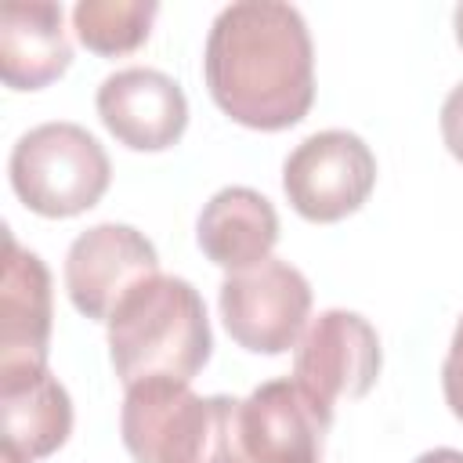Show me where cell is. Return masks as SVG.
<instances>
[{
	"label": "cell",
	"instance_id": "obj_1",
	"mask_svg": "<svg viewBox=\"0 0 463 463\" xmlns=\"http://www.w3.org/2000/svg\"><path fill=\"white\" fill-rule=\"evenodd\" d=\"M213 105L250 130H289L315 101V47L304 14L282 0L221 7L203 51Z\"/></svg>",
	"mask_w": 463,
	"mask_h": 463
},
{
	"label": "cell",
	"instance_id": "obj_2",
	"mask_svg": "<svg viewBox=\"0 0 463 463\" xmlns=\"http://www.w3.org/2000/svg\"><path fill=\"white\" fill-rule=\"evenodd\" d=\"M109 326V358L123 387L141 380H181L210 362L213 333L206 304L188 279L152 275L112 311Z\"/></svg>",
	"mask_w": 463,
	"mask_h": 463
},
{
	"label": "cell",
	"instance_id": "obj_3",
	"mask_svg": "<svg viewBox=\"0 0 463 463\" xmlns=\"http://www.w3.org/2000/svg\"><path fill=\"white\" fill-rule=\"evenodd\" d=\"M242 402L195 394L181 380L127 387L119 434L134 463H250L242 445Z\"/></svg>",
	"mask_w": 463,
	"mask_h": 463
},
{
	"label": "cell",
	"instance_id": "obj_4",
	"mask_svg": "<svg viewBox=\"0 0 463 463\" xmlns=\"http://www.w3.org/2000/svg\"><path fill=\"white\" fill-rule=\"evenodd\" d=\"M7 174L25 210L65 221L101 203L112 181V163L87 127L54 119L14 141Z\"/></svg>",
	"mask_w": 463,
	"mask_h": 463
},
{
	"label": "cell",
	"instance_id": "obj_5",
	"mask_svg": "<svg viewBox=\"0 0 463 463\" xmlns=\"http://www.w3.org/2000/svg\"><path fill=\"white\" fill-rule=\"evenodd\" d=\"M376 188V156L351 130H318L282 163V192L311 224H333L362 210Z\"/></svg>",
	"mask_w": 463,
	"mask_h": 463
},
{
	"label": "cell",
	"instance_id": "obj_6",
	"mask_svg": "<svg viewBox=\"0 0 463 463\" xmlns=\"http://www.w3.org/2000/svg\"><path fill=\"white\" fill-rule=\"evenodd\" d=\"M217 307L239 347L253 354H286L307 329L311 286L300 268L268 257L250 271L224 275Z\"/></svg>",
	"mask_w": 463,
	"mask_h": 463
},
{
	"label": "cell",
	"instance_id": "obj_7",
	"mask_svg": "<svg viewBox=\"0 0 463 463\" xmlns=\"http://www.w3.org/2000/svg\"><path fill=\"white\" fill-rule=\"evenodd\" d=\"M152 275H159L156 246L137 228L116 221L80 232L65 253L69 300L90 322H109L123 297Z\"/></svg>",
	"mask_w": 463,
	"mask_h": 463
},
{
	"label": "cell",
	"instance_id": "obj_8",
	"mask_svg": "<svg viewBox=\"0 0 463 463\" xmlns=\"http://www.w3.org/2000/svg\"><path fill=\"white\" fill-rule=\"evenodd\" d=\"M380 336L369 318L347 307H329L307 322L293 354V380L322 402H354L380 376Z\"/></svg>",
	"mask_w": 463,
	"mask_h": 463
},
{
	"label": "cell",
	"instance_id": "obj_9",
	"mask_svg": "<svg viewBox=\"0 0 463 463\" xmlns=\"http://www.w3.org/2000/svg\"><path fill=\"white\" fill-rule=\"evenodd\" d=\"M239 423L250 463H322L333 405L297 380H268L250 391Z\"/></svg>",
	"mask_w": 463,
	"mask_h": 463
},
{
	"label": "cell",
	"instance_id": "obj_10",
	"mask_svg": "<svg viewBox=\"0 0 463 463\" xmlns=\"http://www.w3.org/2000/svg\"><path fill=\"white\" fill-rule=\"evenodd\" d=\"M94 105L105 130L130 152L174 148L188 127V98L181 83L145 65L105 76Z\"/></svg>",
	"mask_w": 463,
	"mask_h": 463
},
{
	"label": "cell",
	"instance_id": "obj_11",
	"mask_svg": "<svg viewBox=\"0 0 463 463\" xmlns=\"http://www.w3.org/2000/svg\"><path fill=\"white\" fill-rule=\"evenodd\" d=\"M51 344V271L18 246L4 228V282H0V376L47 365Z\"/></svg>",
	"mask_w": 463,
	"mask_h": 463
},
{
	"label": "cell",
	"instance_id": "obj_12",
	"mask_svg": "<svg viewBox=\"0 0 463 463\" xmlns=\"http://www.w3.org/2000/svg\"><path fill=\"white\" fill-rule=\"evenodd\" d=\"M69 434L72 402L47 365L0 376V463H36Z\"/></svg>",
	"mask_w": 463,
	"mask_h": 463
},
{
	"label": "cell",
	"instance_id": "obj_13",
	"mask_svg": "<svg viewBox=\"0 0 463 463\" xmlns=\"http://www.w3.org/2000/svg\"><path fill=\"white\" fill-rule=\"evenodd\" d=\"M72 43L54 0H11L0 7V80L11 90H40L65 76Z\"/></svg>",
	"mask_w": 463,
	"mask_h": 463
},
{
	"label": "cell",
	"instance_id": "obj_14",
	"mask_svg": "<svg viewBox=\"0 0 463 463\" xmlns=\"http://www.w3.org/2000/svg\"><path fill=\"white\" fill-rule=\"evenodd\" d=\"M195 242L228 275L250 271L264 264L279 242V213L275 206L246 188V184H228L213 192L195 221Z\"/></svg>",
	"mask_w": 463,
	"mask_h": 463
},
{
	"label": "cell",
	"instance_id": "obj_15",
	"mask_svg": "<svg viewBox=\"0 0 463 463\" xmlns=\"http://www.w3.org/2000/svg\"><path fill=\"white\" fill-rule=\"evenodd\" d=\"M156 14V0H80L72 7V29L87 51L119 58L148 40Z\"/></svg>",
	"mask_w": 463,
	"mask_h": 463
},
{
	"label": "cell",
	"instance_id": "obj_16",
	"mask_svg": "<svg viewBox=\"0 0 463 463\" xmlns=\"http://www.w3.org/2000/svg\"><path fill=\"white\" fill-rule=\"evenodd\" d=\"M441 391H445V402H449L452 416L463 420V315L452 329V344H449V354H445V365H441Z\"/></svg>",
	"mask_w": 463,
	"mask_h": 463
},
{
	"label": "cell",
	"instance_id": "obj_17",
	"mask_svg": "<svg viewBox=\"0 0 463 463\" xmlns=\"http://www.w3.org/2000/svg\"><path fill=\"white\" fill-rule=\"evenodd\" d=\"M441 137H445L449 156L463 163V83H456L449 98L441 101Z\"/></svg>",
	"mask_w": 463,
	"mask_h": 463
},
{
	"label": "cell",
	"instance_id": "obj_18",
	"mask_svg": "<svg viewBox=\"0 0 463 463\" xmlns=\"http://www.w3.org/2000/svg\"><path fill=\"white\" fill-rule=\"evenodd\" d=\"M416 463H463V449H430L416 456Z\"/></svg>",
	"mask_w": 463,
	"mask_h": 463
},
{
	"label": "cell",
	"instance_id": "obj_19",
	"mask_svg": "<svg viewBox=\"0 0 463 463\" xmlns=\"http://www.w3.org/2000/svg\"><path fill=\"white\" fill-rule=\"evenodd\" d=\"M452 29H456V43L463 47V4L452 11Z\"/></svg>",
	"mask_w": 463,
	"mask_h": 463
}]
</instances>
